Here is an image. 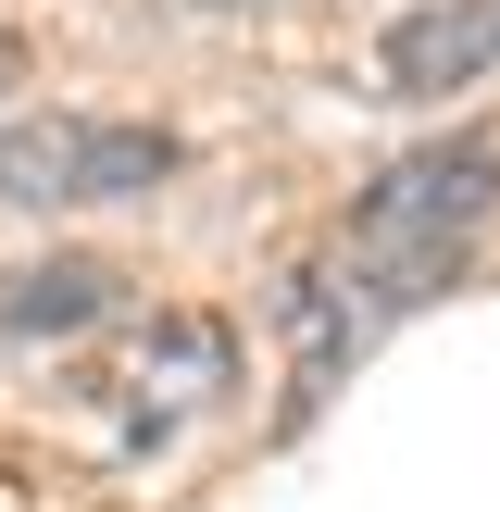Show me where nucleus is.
Wrapping results in <instances>:
<instances>
[{
  "instance_id": "1",
  "label": "nucleus",
  "mask_w": 500,
  "mask_h": 512,
  "mask_svg": "<svg viewBox=\"0 0 500 512\" xmlns=\"http://www.w3.org/2000/svg\"><path fill=\"white\" fill-rule=\"evenodd\" d=\"M500 213V125H463V138L413 150V163H388L363 200H350L338 250H325L313 275L288 288V325H300V400L338 375V350H363L375 325L425 313V300L463 275L475 225Z\"/></svg>"
},
{
  "instance_id": "4",
  "label": "nucleus",
  "mask_w": 500,
  "mask_h": 512,
  "mask_svg": "<svg viewBox=\"0 0 500 512\" xmlns=\"http://www.w3.org/2000/svg\"><path fill=\"white\" fill-rule=\"evenodd\" d=\"M213 388H238V350H225V325H200V313H150V338L125 350V400H138V425L200 413Z\"/></svg>"
},
{
  "instance_id": "3",
  "label": "nucleus",
  "mask_w": 500,
  "mask_h": 512,
  "mask_svg": "<svg viewBox=\"0 0 500 512\" xmlns=\"http://www.w3.org/2000/svg\"><path fill=\"white\" fill-rule=\"evenodd\" d=\"M375 75L388 100H450L500 75V0H413V13L375 38Z\"/></svg>"
},
{
  "instance_id": "5",
  "label": "nucleus",
  "mask_w": 500,
  "mask_h": 512,
  "mask_svg": "<svg viewBox=\"0 0 500 512\" xmlns=\"http://www.w3.org/2000/svg\"><path fill=\"white\" fill-rule=\"evenodd\" d=\"M125 313V275L100 250H50V263H13L0 275V338H75V325Z\"/></svg>"
},
{
  "instance_id": "7",
  "label": "nucleus",
  "mask_w": 500,
  "mask_h": 512,
  "mask_svg": "<svg viewBox=\"0 0 500 512\" xmlns=\"http://www.w3.org/2000/svg\"><path fill=\"white\" fill-rule=\"evenodd\" d=\"M200 13H238V0H200Z\"/></svg>"
},
{
  "instance_id": "2",
  "label": "nucleus",
  "mask_w": 500,
  "mask_h": 512,
  "mask_svg": "<svg viewBox=\"0 0 500 512\" xmlns=\"http://www.w3.org/2000/svg\"><path fill=\"white\" fill-rule=\"evenodd\" d=\"M188 163L175 125H113V113H38L0 125V200L13 213H88V200H150Z\"/></svg>"
},
{
  "instance_id": "6",
  "label": "nucleus",
  "mask_w": 500,
  "mask_h": 512,
  "mask_svg": "<svg viewBox=\"0 0 500 512\" xmlns=\"http://www.w3.org/2000/svg\"><path fill=\"white\" fill-rule=\"evenodd\" d=\"M13 88H25V38H0V113H13Z\"/></svg>"
}]
</instances>
